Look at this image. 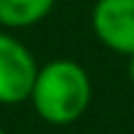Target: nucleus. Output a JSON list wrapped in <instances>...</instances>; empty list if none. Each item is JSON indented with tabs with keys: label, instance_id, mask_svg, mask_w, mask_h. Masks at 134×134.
<instances>
[{
	"label": "nucleus",
	"instance_id": "f257e3e1",
	"mask_svg": "<svg viewBox=\"0 0 134 134\" xmlns=\"http://www.w3.org/2000/svg\"><path fill=\"white\" fill-rule=\"evenodd\" d=\"M30 97L45 122L70 124L90 104V77L72 60H55L37 70V80Z\"/></svg>",
	"mask_w": 134,
	"mask_h": 134
},
{
	"label": "nucleus",
	"instance_id": "f03ea898",
	"mask_svg": "<svg viewBox=\"0 0 134 134\" xmlns=\"http://www.w3.org/2000/svg\"><path fill=\"white\" fill-rule=\"evenodd\" d=\"M37 65L30 50L15 37L0 32V102L18 104L32 94Z\"/></svg>",
	"mask_w": 134,
	"mask_h": 134
},
{
	"label": "nucleus",
	"instance_id": "7ed1b4c3",
	"mask_svg": "<svg viewBox=\"0 0 134 134\" xmlns=\"http://www.w3.org/2000/svg\"><path fill=\"white\" fill-rule=\"evenodd\" d=\"M92 27L109 50L122 55L134 52V0H97Z\"/></svg>",
	"mask_w": 134,
	"mask_h": 134
},
{
	"label": "nucleus",
	"instance_id": "20e7f679",
	"mask_svg": "<svg viewBox=\"0 0 134 134\" xmlns=\"http://www.w3.org/2000/svg\"><path fill=\"white\" fill-rule=\"evenodd\" d=\"M55 0H0V25L27 27L52 10Z\"/></svg>",
	"mask_w": 134,
	"mask_h": 134
},
{
	"label": "nucleus",
	"instance_id": "39448f33",
	"mask_svg": "<svg viewBox=\"0 0 134 134\" xmlns=\"http://www.w3.org/2000/svg\"><path fill=\"white\" fill-rule=\"evenodd\" d=\"M129 80H132V85H134V52L129 55Z\"/></svg>",
	"mask_w": 134,
	"mask_h": 134
},
{
	"label": "nucleus",
	"instance_id": "423d86ee",
	"mask_svg": "<svg viewBox=\"0 0 134 134\" xmlns=\"http://www.w3.org/2000/svg\"><path fill=\"white\" fill-rule=\"evenodd\" d=\"M0 134H5V132H3V129H0Z\"/></svg>",
	"mask_w": 134,
	"mask_h": 134
}]
</instances>
